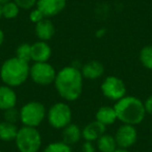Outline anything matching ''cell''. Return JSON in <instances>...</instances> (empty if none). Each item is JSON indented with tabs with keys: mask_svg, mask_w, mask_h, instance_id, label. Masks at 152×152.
<instances>
[{
	"mask_svg": "<svg viewBox=\"0 0 152 152\" xmlns=\"http://www.w3.org/2000/svg\"><path fill=\"white\" fill-rule=\"evenodd\" d=\"M18 96L15 90L9 86H0V110H7L12 107H16Z\"/></svg>",
	"mask_w": 152,
	"mask_h": 152,
	"instance_id": "13",
	"label": "cell"
},
{
	"mask_svg": "<svg viewBox=\"0 0 152 152\" xmlns=\"http://www.w3.org/2000/svg\"><path fill=\"white\" fill-rule=\"evenodd\" d=\"M96 146L94 145L93 142L85 141L80 147V152H96Z\"/></svg>",
	"mask_w": 152,
	"mask_h": 152,
	"instance_id": "27",
	"label": "cell"
},
{
	"mask_svg": "<svg viewBox=\"0 0 152 152\" xmlns=\"http://www.w3.org/2000/svg\"><path fill=\"white\" fill-rule=\"evenodd\" d=\"M42 152H73L72 147L63 141H55L48 144Z\"/></svg>",
	"mask_w": 152,
	"mask_h": 152,
	"instance_id": "23",
	"label": "cell"
},
{
	"mask_svg": "<svg viewBox=\"0 0 152 152\" xmlns=\"http://www.w3.org/2000/svg\"><path fill=\"white\" fill-rule=\"evenodd\" d=\"M45 18V16L42 14V12L39 11L37 7H34V9L30 10V13H29V20L32 22V23L37 24L39 23L40 21H42L43 19Z\"/></svg>",
	"mask_w": 152,
	"mask_h": 152,
	"instance_id": "26",
	"label": "cell"
},
{
	"mask_svg": "<svg viewBox=\"0 0 152 152\" xmlns=\"http://www.w3.org/2000/svg\"><path fill=\"white\" fill-rule=\"evenodd\" d=\"M20 7L17 5V3L12 0L10 2L5 3V4L1 5V13H2V17L7 20L15 19L18 17L20 14Z\"/></svg>",
	"mask_w": 152,
	"mask_h": 152,
	"instance_id": "20",
	"label": "cell"
},
{
	"mask_svg": "<svg viewBox=\"0 0 152 152\" xmlns=\"http://www.w3.org/2000/svg\"><path fill=\"white\" fill-rule=\"evenodd\" d=\"M144 105H145L146 113L148 115H151L152 116V95H150L147 99L144 101Z\"/></svg>",
	"mask_w": 152,
	"mask_h": 152,
	"instance_id": "28",
	"label": "cell"
},
{
	"mask_svg": "<svg viewBox=\"0 0 152 152\" xmlns=\"http://www.w3.org/2000/svg\"><path fill=\"white\" fill-rule=\"evenodd\" d=\"M34 32L38 38V40L48 42L49 40L54 37L55 34V27L53 22L48 18H44L42 21L36 24L34 26Z\"/></svg>",
	"mask_w": 152,
	"mask_h": 152,
	"instance_id": "15",
	"label": "cell"
},
{
	"mask_svg": "<svg viewBox=\"0 0 152 152\" xmlns=\"http://www.w3.org/2000/svg\"><path fill=\"white\" fill-rule=\"evenodd\" d=\"M118 121L122 124L139 125L145 120L147 115L144 101L135 96L126 95L116 101L114 105Z\"/></svg>",
	"mask_w": 152,
	"mask_h": 152,
	"instance_id": "2",
	"label": "cell"
},
{
	"mask_svg": "<svg viewBox=\"0 0 152 152\" xmlns=\"http://www.w3.org/2000/svg\"><path fill=\"white\" fill-rule=\"evenodd\" d=\"M72 110L65 101H59L52 104L47 110L46 119L48 124L54 129H63L72 123Z\"/></svg>",
	"mask_w": 152,
	"mask_h": 152,
	"instance_id": "6",
	"label": "cell"
},
{
	"mask_svg": "<svg viewBox=\"0 0 152 152\" xmlns=\"http://www.w3.org/2000/svg\"><path fill=\"white\" fill-rule=\"evenodd\" d=\"M3 42H4V32L2 29H0V46L3 44Z\"/></svg>",
	"mask_w": 152,
	"mask_h": 152,
	"instance_id": "30",
	"label": "cell"
},
{
	"mask_svg": "<svg viewBox=\"0 0 152 152\" xmlns=\"http://www.w3.org/2000/svg\"><path fill=\"white\" fill-rule=\"evenodd\" d=\"M115 140L118 148L129 149L135 145L137 141V130L135 126L129 124H121L115 133Z\"/></svg>",
	"mask_w": 152,
	"mask_h": 152,
	"instance_id": "9",
	"label": "cell"
},
{
	"mask_svg": "<svg viewBox=\"0 0 152 152\" xmlns=\"http://www.w3.org/2000/svg\"><path fill=\"white\" fill-rule=\"evenodd\" d=\"M95 120L103 124L104 126H110V125L115 124L118 118H117L114 106L103 105L99 107L95 114Z\"/></svg>",
	"mask_w": 152,
	"mask_h": 152,
	"instance_id": "17",
	"label": "cell"
},
{
	"mask_svg": "<svg viewBox=\"0 0 152 152\" xmlns=\"http://www.w3.org/2000/svg\"><path fill=\"white\" fill-rule=\"evenodd\" d=\"M139 59L143 67L152 71V45H147L140 50Z\"/></svg>",
	"mask_w": 152,
	"mask_h": 152,
	"instance_id": "21",
	"label": "cell"
},
{
	"mask_svg": "<svg viewBox=\"0 0 152 152\" xmlns=\"http://www.w3.org/2000/svg\"><path fill=\"white\" fill-rule=\"evenodd\" d=\"M21 10H32L36 7L38 0H14Z\"/></svg>",
	"mask_w": 152,
	"mask_h": 152,
	"instance_id": "25",
	"label": "cell"
},
{
	"mask_svg": "<svg viewBox=\"0 0 152 152\" xmlns=\"http://www.w3.org/2000/svg\"><path fill=\"white\" fill-rule=\"evenodd\" d=\"M114 152H130V151H129L128 149H121V148H118V149Z\"/></svg>",
	"mask_w": 152,
	"mask_h": 152,
	"instance_id": "31",
	"label": "cell"
},
{
	"mask_svg": "<svg viewBox=\"0 0 152 152\" xmlns=\"http://www.w3.org/2000/svg\"><path fill=\"white\" fill-rule=\"evenodd\" d=\"M0 152H3V151H1V150H0Z\"/></svg>",
	"mask_w": 152,
	"mask_h": 152,
	"instance_id": "34",
	"label": "cell"
},
{
	"mask_svg": "<svg viewBox=\"0 0 152 152\" xmlns=\"http://www.w3.org/2000/svg\"><path fill=\"white\" fill-rule=\"evenodd\" d=\"M2 18V13H1V5H0V19Z\"/></svg>",
	"mask_w": 152,
	"mask_h": 152,
	"instance_id": "33",
	"label": "cell"
},
{
	"mask_svg": "<svg viewBox=\"0 0 152 152\" xmlns=\"http://www.w3.org/2000/svg\"><path fill=\"white\" fill-rule=\"evenodd\" d=\"M17 124L10 123L7 121L0 122V141L2 142H12L15 141L18 133Z\"/></svg>",
	"mask_w": 152,
	"mask_h": 152,
	"instance_id": "19",
	"label": "cell"
},
{
	"mask_svg": "<svg viewBox=\"0 0 152 152\" xmlns=\"http://www.w3.org/2000/svg\"><path fill=\"white\" fill-rule=\"evenodd\" d=\"M83 79L80 68L74 65L66 66L56 73L53 85L57 95L64 101L73 102L83 94Z\"/></svg>",
	"mask_w": 152,
	"mask_h": 152,
	"instance_id": "1",
	"label": "cell"
},
{
	"mask_svg": "<svg viewBox=\"0 0 152 152\" xmlns=\"http://www.w3.org/2000/svg\"><path fill=\"white\" fill-rule=\"evenodd\" d=\"M61 141L64 143L68 144L72 147L73 145L77 144L81 139H83V134H81V128L77 124L74 123H70L68 126L61 129Z\"/></svg>",
	"mask_w": 152,
	"mask_h": 152,
	"instance_id": "16",
	"label": "cell"
},
{
	"mask_svg": "<svg viewBox=\"0 0 152 152\" xmlns=\"http://www.w3.org/2000/svg\"><path fill=\"white\" fill-rule=\"evenodd\" d=\"M15 56L24 61L26 63H29L31 61V44L28 43H21L16 48Z\"/></svg>",
	"mask_w": 152,
	"mask_h": 152,
	"instance_id": "22",
	"label": "cell"
},
{
	"mask_svg": "<svg viewBox=\"0 0 152 152\" xmlns=\"http://www.w3.org/2000/svg\"><path fill=\"white\" fill-rule=\"evenodd\" d=\"M3 117H4V121L10 123H14L17 124L18 121H20V113L17 107H12L10 110H7L3 112Z\"/></svg>",
	"mask_w": 152,
	"mask_h": 152,
	"instance_id": "24",
	"label": "cell"
},
{
	"mask_svg": "<svg viewBox=\"0 0 152 152\" xmlns=\"http://www.w3.org/2000/svg\"><path fill=\"white\" fill-rule=\"evenodd\" d=\"M105 32H106V30L104 29V28H101V29H98L97 31H96V37H97V38H102V37H104Z\"/></svg>",
	"mask_w": 152,
	"mask_h": 152,
	"instance_id": "29",
	"label": "cell"
},
{
	"mask_svg": "<svg viewBox=\"0 0 152 152\" xmlns=\"http://www.w3.org/2000/svg\"><path fill=\"white\" fill-rule=\"evenodd\" d=\"M52 55L51 46L47 42L38 40L31 44V61L34 63H46Z\"/></svg>",
	"mask_w": 152,
	"mask_h": 152,
	"instance_id": "11",
	"label": "cell"
},
{
	"mask_svg": "<svg viewBox=\"0 0 152 152\" xmlns=\"http://www.w3.org/2000/svg\"><path fill=\"white\" fill-rule=\"evenodd\" d=\"M106 132V126L98 121H92L88 123L83 128H81L83 139L88 142H96L102 134Z\"/></svg>",
	"mask_w": 152,
	"mask_h": 152,
	"instance_id": "12",
	"label": "cell"
},
{
	"mask_svg": "<svg viewBox=\"0 0 152 152\" xmlns=\"http://www.w3.org/2000/svg\"><path fill=\"white\" fill-rule=\"evenodd\" d=\"M100 90L104 97L113 101L120 100L121 98L126 96L127 92L125 83L121 78H119L118 76L115 75L106 76L101 83Z\"/></svg>",
	"mask_w": 152,
	"mask_h": 152,
	"instance_id": "8",
	"label": "cell"
},
{
	"mask_svg": "<svg viewBox=\"0 0 152 152\" xmlns=\"http://www.w3.org/2000/svg\"><path fill=\"white\" fill-rule=\"evenodd\" d=\"M14 142L19 152H39L43 143L38 128L28 126L20 127Z\"/></svg>",
	"mask_w": 152,
	"mask_h": 152,
	"instance_id": "4",
	"label": "cell"
},
{
	"mask_svg": "<svg viewBox=\"0 0 152 152\" xmlns=\"http://www.w3.org/2000/svg\"><path fill=\"white\" fill-rule=\"evenodd\" d=\"M29 63L16 56L5 59L0 67V79L3 85L11 88L21 87L29 78Z\"/></svg>",
	"mask_w": 152,
	"mask_h": 152,
	"instance_id": "3",
	"label": "cell"
},
{
	"mask_svg": "<svg viewBox=\"0 0 152 152\" xmlns=\"http://www.w3.org/2000/svg\"><path fill=\"white\" fill-rule=\"evenodd\" d=\"M57 72L48 61L34 63L29 68V78L40 87H48L54 83Z\"/></svg>",
	"mask_w": 152,
	"mask_h": 152,
	"instance_id": "7",
	"label": "cell"
},
{
	"mask_svg": "<svg viewBox=\"0 0 152 152\" xmlns=\"http://www.w3.org/2000/svg\"><path fill=\"white\" fill-rule=\"evenodd\" d=\"M20 122L23 126L38 128L46 119L47 110L40 101H29L19 110Z\"/></svg>",
	"mask_w": 152,
	"mask_h": 152,
	"instance_id": "5",
	"label": "cell"
},
{
	"mask_svg": "<svg viewBox=\"0 0 152 152\" xmlns=\"http://www.w3.org/2000/svg\"><path fill=\"white\" fill-rule=\"evenodd\" d=\"M96 148L100 152H114L118 149V145L114 135L105 132L96 141Z\"/></svg>",
	"mask_w": 152,
	"mask_h": 152,
	"instance_id": "18",
	"label": "cell"
},
{
	"mask_svg": "<svg viewBox=\"0 0 152 152\" xmlns=\"http://www.w3.org/2000/svg\"><path fill=\"white\" fill-rule=\"evenodd\" d=\"M10 1H12V0H0V5H3V4H5V3L10 2Z\"/></svg>",
	"mask_w": 152,
	"mask_h": 152,
	"instance_id": "32",
	"label": "cell"
},
{
	"mask_svg": "<svg viewBox=\"0 0 152 152\" xmlns=\"http://www.w3.org/2000/svg\"><path fill=\"white\" fill-rule=\"evenodd\" d=\"M67 5V0H38L36 7L42 12L45 18H51L61 14Z\"/></svg>",
	"mask_w": 152,
	"mask_h": 152,
	"instance_id": "10",
	"label": "cell"
},
{
	"mask_svg": "<svg viewBox=\"0 0 152 152\" xmlns=\"http://www.w3.org/2000/svg\"><path fill=\"white\" fill-rule=\"evenodd\" d=\"M80 72L85 79L96 80L104 74V66L100 61L93 59L81 66Z\"/></svg>",
	"mask_w": 152,
	"mask_h": 152,
	"instance_id": "14",
	"label": "cell"
}]
</instances>
